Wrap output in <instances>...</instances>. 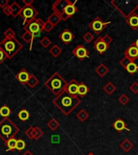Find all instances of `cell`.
<instances>
[{
  "instance_id": "14",
  "label": "cell",
  "mask_w": 138,
  "mask_h": 155,
  "mask_svg": "<svg viewBox=\"0 0 138 155\" xmlns=\"http://www.w3.org/2000/svg\"><path fill=\"white\" fill-rule=\"evenodd\" d=\"M78 83L75 80H72L69 83H67L66 87H65V91H67L68 94L71 95L76 96L77 94V89H78Z\"/></svg>"
},
{
  "instance_id": "33",
  "label": "cell",
  "mask_w": 138,
  "mask_h": 155,
  "mask_svg": "<svg viewBox=\"0 0 138 155\" xmlns=\"http://www.w3.org/2000/svg\"><path fill=\"white\" fill-rule=\"evenodd\" d=\"M137 73L138 74V65H137Z\"/></svg>"
},
{
  "instance_id": "3",
  "label": "cell",
  "mask_w": 138,
  "mask_h": 155,
  "mask_svg": "<svg viewBox=\"0 0 138 155\" xmlns=\"http://www.w3.org/2000/svg\"><path fill=\"white\" fill-rule=\"evenodd\" d=\"M67 84V83L64 81V78L61 77V75L57 73L50 78V79L46 82V86L55 94H58L60 91H64Z\"/></svg>"
},
{
  "instance_id": "35",
  "label": "cell",
  "mask_w": 138,
  "mask_h": 155,
  "mask_svg": "<svg viewBox=\"0 0 138 155\" xmlns=\"http://www.w3.org/2000/svg\"><path fill=\"white\" fill-rule=\"evenodd\" d=\"M137 60H138V57H137Z\"/></svg>"
},
{
  "instance_id": "11",
  "label": "cell",
  "mask_w": 138,
  "mask_h": 155,
  "mask_svg": "<svg viewBox=\"0 0 138 155\" xmlns=\"http://www.w3.org/2000/svg\"><path fill=\"white\" fill-rule=\"evenodd\" d=\"M124 57H128L132 61H135V60L137 59L138 57V49L136 48L134 45L131 44L129 47L125 50Z\"/></svg>"
},
{
  "instance_id": "2",
  "label": "cell",
  "mask_w": 138,
  "mask_h": 155,
  "mask_svg": "<svg viewBox=\"0 0 138 155\" xmlns=\"http://www.w3.org/2000/svg\"><path fill=\"white\" fill-rule=\"evenodd\" d=\"M0 49L4 51L7 57L11 58L20 49H22V44L15 38H6L0 43Z\"/></svg>"
},
{
  "instance_id": "15",
  "label": "cell",
  "mask_w": 138,
  "mask_h": 155,
  "mask_svg": "<svg viewBox=\"0 0 138 155\" xmlns=\"http://www.w3.org/2000/svg\"><path fill=\"white\" fill-rule=\"evenodd\" d=\"M59 38L64 41L65 44H69L74 38L73 34L69 30H64L62 33L59 35Z\"/></svg>"
},
{
  "instance_id": "9",
  "label": "cell",
  "mask_w": 138,
  "mask_h": 155,
  "mask_svg": "<svg viewBox=\"0 0 138 155\" xmlns=\"http://www.w3.org/2000/svg\"><path fill=\"white\" fill-rule=\"evenodd\" d=\"M64 4L65 5L63 8V13L66 15V17L73 16L77 11V8L75 6L74 4H72L69 1H66V2H64Z\"/></svg>"
},
{
  "instance_id": "18",
  "label": "cell",
  "mask_w": 138,
  "mask_h": 155,
  "mask_svg": "<svg viewBox=\"0 0 138 155\" xmlns=\"http://www.w3.org/2000/svg\"><path fill=\"white\" fill-rule=\"evenodd\" d=\"M89 91V89L88 88V87L86 85L81 82L80 84L78 85V89H77V94L80 96H84L85 94H87L88 92Z\"/></svg>"
},
{
  "instance_id": "16",
  "label": "cell",
  "mask_w": 138,
  "mask_h": 155,
  "mask_svg": "<svg viewBox=\"0 0 138 155\" xmlns=\"http://www.w3.org/2000/svg\"><path fill=\"white\" fill-rule=\"evenodd\" d=\"M16 78L18 81H20L22 83H26L30 79V75L25 70H22L19 74L16 75Z\"/></svg>"
},
{
  "instance_id": "26",
  "label": "cell",
  "mask_w": 138,
  "mask_h": 155,
  "mask_svg": "<svg viewBox=\"0 0 138 155\" xmlns=\"http://www.w3.org/2000/svg\"><path fill=\"white\" fill-rule=\"evenodd\" d=\"M131 62H132V60H130V59H129V58H128V57H124V58H123V59H122L121 61H120V62H119V63H120V65H121L124 68V69H126V67H127V66H128V65L130 64Z\"/></svg>"
},
{
  "instance_id": "12",
  "label": "cell",
  "mask_w": 138,
  "mask_h": 155,
  "mask_svg": "<svg viewBox=\"0 0 138 155\" xmlns=\"http://www.w3.org/2000/svg\"><path fill=\"white\" fill-rule=\"evenodd\" d=\"M126 24L133 30H137L138 28V14L136 12L130 15L126 19Z\"/></svg>"
},
{
  "instance_id": "4",
  "label": "cell",
  "mask_w": 138,
  "mask_h": 155,
  "mask_svg": "<svg viewBox=\"0 0 138 155\" xmlns=\"http://www.w3.org/2000/svg\"><path fill=\"white\" fill-rule=\"evenodd\" d=\"M19 130L16 125L9 119H4L0 122V137L4 138H12L14 135Z\"/></svg>"
},
{
  "instance_id": "29",
  "label": "cell",
  "mask_w": 138,
  "mask_h": 155,
  "mask_svg": "<svg viewBox=\"0 0 138 155\" xmlns=\"http://www.w3.org/2000/svg\"><path fill=\"white\" fill-rule=\"evenodd\" d=\"M102 39H103L104 42L107 44V45H109V44H111V42H112V41H113V39H112L110 36H108V35H106L104 37H102Z\"/></svg>"
},
{
  "instance_id": "21",
  "label": "cell",
  "mask_w": 138,
  "mask_h": 155,
  "mask_svg": "<svg viewBox=\"0 0 138 155\" xmlns=\"http://www.w3.org/2000/svg\"><path fill=\"white\" fill-rule=\"evenodd\" d=\"M126 70L128 71V73L131 74V75H133L135 73H137V64L135 63V61H132L130 64L128 65V66L125 69Z\"/></svg>"
},
{
  "instance_id": "25",
  "label": "cell",
  "mask_w": 138,
  "mask_h": 155,
  "mask_svg": "<svg viewBox=\"0 0 138 155\" xmlns=\"http://www.w3.org/2000/svg\"><path fill=\"white\" fill-rule=\"evenodd\" d=\"M16 140L15 138H10L8 139L7 142V145L8 147V149H16Z\"/></svg>"
},
{
  "instance_id": "31",
  "label": "cell",
  "mask_w": 138,
  "mask_h": 155,
  "mask_svg": "<svg viewBox=\"0 0 138 155\" xmlns=\"http://www.w3.org/2000/svg\"><path fill=\"white\" fill-rule=\"evenodd\" d=\"M7 58V56H6V54H4V52L1 49H0V64L3 62V61L5 60Z\"/></svg>"
},
{
  "instance_id": "6",
  "label": "cell",
  "mask_w": 138,
  "mask_h": 155,
  "mask_svg": "<svg viewBox=\"0 0 138 155\" xmlns=\"http://www.w3.org/2000/svg\"><path fill=\"white\" fill-rule=\"evenodd\" d=\"M111 24V22H104L100 17H96L94 20L91 22L89 27L93 32L98 35L104 30L105 27L107 26L108 24Z\"/></svg>"
},
{
  "instance_id": "10",
  "label": "cell",
  "mask_w": 138,
  "mask_h": 155,
  "mask_svg": "<svg viewBox=\"0 0 138 155\" xmlns=\"http://www.w3.org/2000/svg\"><path fill=\"white\" fill-rule=\"evenodd\" d=\"M109 45L106 44L102 39V37H98V39L94 41V49L98 51L100 54H103L107 50Z\"/></svg>"
},
{
  "instance_id": "1",
  "label": "cell",
  "mask_w": 138,
  "mask_h": 155,
  "mask_svg": "<svg viewBox=\"0 0 138 155\" xmlns=\"http://www.w3.org/2000/svg\"><path fill=\"white\" fill-rule=\"evenodd\" d=\"M54 103L61 111L67 115L81 103V100L77 96L71 95L64 90L59 94L54 100Z\"/></svg>"
},
{
  "instance_id": "23",
  "label": "cell",
  "mask_w": 138,
  "mask_h": 155,
  "mask_svg": "<svg viewBox=\"0 0 138 155\" xmlns=\"http://www.w3.org/2000/svg\"><path fill=\"white\" fill-rule=\"evenodd\" d=\"M11 113L10 108L7 107V106H4L0 108V115L4 117H7Z\"/></svg>"
},
{
  "instance_id": "22",
  "label": "cell",
  "mask_w": 138,
  "mask_h": 155,
  "mask_svg": "<svg viewBox=\"0 0 138 155\" xmlns=\"http://www.w3.org/2000/svg\"><path fill=\"white\" fill-rule=\"evenodd\" d=\"M18 116H19V118L21 120H23V121H25V120H27L29 118V111L27 110H21V111L19 112V114H18Z\"/></svg>"
},
{
  "instance_id": "8",
  "label": "cell",
  "mask_w": 138,
  "mask_h": 155,
  "mask_svg": "<svg viewBox=\"0 0 138 155\" xmlns=\"http://www.w3.org/2000/svg\"><path fill=\"white\" fill-rule=\"evenodd\" d=\"M72 53L80 60H83V59L86 58V57H89V51L83 45H78L77 47L72 51Z\"/></svg>"
},
{
  "instance_id": "20",
  "label": "cell",
  "mask_w": 138,
  "mask_h": 155,
  "mask_svg": "<svg viewBox=\"0 0 138 155\" xmlns=\"http://www.w3.org/2000/svg\"><path fill=\"white\" fill-rule=\"evenodd\" d=\"M96 72H97L101 77H104L105 75L109 72V69H108L104 64H101L96 69Z\"/></svg>"
},
{
  "instance_id": "34",
  "label": "cell",
  "mask_w": 138,
  "mask_h": 155,
  "mask_svg": "<svg viewBox=\"0 0 138 155\" xmlns=\"http://www.w3.org/2000/svg\"><path fill=\"white\" fill-rule=\"evenodd\" d=\"M89 155H94V154H89Z\"/></svg>"
},
{
  "instance_id": "5",
  "label": "cell",
  "mask_w": 138,
  "mask_h": 155,
  "mask_svg": "<svg viewBox=\"0 0 138 155\" xmlns=\"http://www.w3.org/2000/svg\"><path fill=\"white\" fill-rule=\"evenodd\" d=\"M24 28H25V30L32 35L37 36V35H39L41 31L42 30V28H43V23L40 20L34 19V20L28 22L27 25Z\"/></svg>"
},
{
  "instance_id": "13",
  "label": "cell",
  "mask_w": 138,
  "mask_h": 155,
  "mask_svg": "<svg viewBox=\"0 0 138 155\" xmlns=\"http://www.w3.org/2000/svg\"><path fill=\"white\" fill-rule=\"evenodd\" d=\"M112 127H113L116 131L119 132H121L124 131V130H127V131L128 132L130 131V129H128V127L126 126V123L120 118L117 119V120L113 123Z\"/></svg>"
},
{
  "instance_id": "7",
  "label": "cell",
  "mask_w": 138,
  "mask_h": 155,
  "mask_svg": "<svg viewBox=\"0 0 138 155\" xmlns=\"http://www.w3.org/2000/svg\"><path fill=\"white\" fill-rule=\"evenodd\" d=\"M37 15V11L35 10L34 7H31V6H25L22 9V11H20V16L23 17L24 23H26V22L28 23L29 21L34 20Z\"/></svg>"
},
{
  "instance_id": "28",
  "label": "cell",
  "mask_w": 138,
  "mask_h": 155,
  "mask_svg": "<svg viewBox=\"0 0 138 155\" xmlns=\"http://www.w3.org/2000/svg\"><path fill=\"white\" fill-rule=\"evenodd\" d=\"M129 90L133 93V94H137L138 93V82H134L129 87Z\"/></svg>"
},
{
  "instance_id": "32",
  "label": "cell",
  "mask_w": 138,
  "mask_h": 155,
  "mask_svg": "<svg viewBox=\"0 0 138 155\" xmlns=\"http://www.w3.org/2000/svg\"><path fill=\"white\" fill-rule=\"evenodd\" d=\"M132 44V45H134L135 47L137 48L138 49V39H137V41H135L134 43H133V44Z\"/></svg>"
},
{
  "instance_id": "17",
  "label": "cell",
  "mask_w": 138,
  "mask_h": 155,
  "mask_svg": "<svg viewBox=\"0 0 138 155\" xmlns=\"http://www.w3.org/2000/svg\"><path fill=\"white\" fill-rule=\"evenodd\" d=\"M133 146H134V145L132 144V142L129 139H124V140L121 142V144H120L121 149L124 151L126 152V153L130 151L133 148Z\"/></svg>"
},
{
  "instance_id": "24",
  "label": "cell",
  "mask_w": 138,
  "mask_h": 155,
  "mask_svg": "<svg viewBox=\"0 0 138 155\" xmlns=\"http://www.w3.org/2000/svg\"><path fill=\"white\" fill-rule=\"evenodd\" d=\"M119 104H121L122 105H126L127 104H128V102H129V97H128V95L127 94H121L119 97Z\"/></svg>"
},
{
  "instance_id": "30",
  "label": "cell",
  "mask_w": 138,
  "mask_h": 155,
  "mask_svg": "<svg viewBox=\"0 0 138 155\" xmlns=\"http://www.w3.org/2000/svg\"><path fill=\"white\" fill-rule=\"evenodd\" d=\"M84 41H87V42H91V41L94 40V36L90 33H87L84 37Z\"/></svg>"
},
{
  "instance_id": "19",
  "label": "cell",
  "mask_w": 138,
  "mask_h": 155,
  "mask_svg": "<svg viewBox=\"0 0 138 155\" xmlns=\"http://www.w3.org/2000/svg\"><path fill=\"white\" fill-rule=\"evenodd\" d=\"M103 90L105 91V92L108 94H112L114 93V91H116V87L114 86L112 82H109L107 84L105 85L104 87H103Z\"/></svg>"
},
{
  "instance_id": "27",
  "label": "cell",
  "mask_w": 138,
  "mask_h": 155,
  "mask_svg": "<svg viewBox=\"0 0 138 155\" xmlns=\"http://www.w3.org/2000/svg\"><path fill=\"white\" fill-rule=\"evenodd\" d=\"M25 147V143L23 140H16V149L18 150H22Z\"/></svg>"
}]
</instances>
